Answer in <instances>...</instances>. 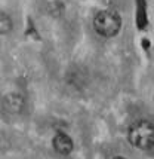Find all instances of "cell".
<instances>
[{"label": "cell", "instance_id": "3957f363", "mask_svg": "<svg viewBox=\"0 0 154 159\" xmlns=\"http://www.w3.org/2000/svg\"><path fill=\"white\" fill-rule=\"evenodd\" d=\"M3 110L11 115H19L24 109L25 100L19 92H9L3 97Z\"/></svg>", "mask_w": 154, "mask_h": 159}, {"label": "cell", "instance_id": "7a4b0ae2", "mask_svg": "<svg viewBox=\"0 0 154 159\" xmlns=\"http://www.w3.org/2000/svg\"><path fill=\"white\" fill-rule=\"evenodd\" d=\"M93 28L102 37H114L119 34L122 28V18L114 9H104L99 11L93 18Z\"/></svg>", "mask_w": 154, "mask_h": 159}, {"label": "cell", "instance_id": "6da1fadb", "mask_svg": "<svg viewBox=\"0 0 154 159\" xmlns=\"http://www.w3.org/2000/svg\"><path fill=\"white\" fill-rule=\"evenodd\" d=\"M129 143L141 150H150L154 147V125L148 120H138L130 125L127 131Z\"/></svg>", "mask_w": 154, "mask_h": 159}, {"label": "cell", "instance_id": "8992f818", "mask_svg": "<svg viewBox=\"0 0 154 159\" xmlns=\"http://www.w3.org/2000/svg\"><path fill=\"white\" fill-rule=\"evenodd\" d=\"M114 159H126V158H122V156H116Z\"/></svg>", "mask_w": 154, "mask_h": 159}, {"label": "cell", "instance_id": "5b68a950", "mask_svg": "<svg viewBox=\"0 0 154 159\" xmlns=\"http://www.w3.org/2000/svg\"><path fill=\"white\" fill-rule=\"evenodd\" d=\"M14 28V22H12V18L6 14V12H2L0 11V36L9 34Z\"/></svg>", "mask_w": 154, "mask_h": 159}, {"label": "cell", "instance_id": "277c9868", "mask_svg": "<svg viewBox=\"0 0 154 159\" xmlns=\"http://www.w3.org/2000/svg\"><path fill=\"white\" fill-rule=\"evenodd\" d=\"M52 146H53V149H55L56 153H59V155H70L73 152V140L70 139V135H67L65 132H56L53 140H52Z\"/></svg>", "mask_w": 154, "mask_h": 159}]
</instances>
